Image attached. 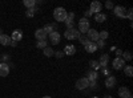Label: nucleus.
<instances>
[{"label": "nucleus", "instance_id": "f257e3e1", "mask_svg": "<svg viewBox=\"0 0 133 98\" xmlns=\"http://www.w3.org/2000/svg\"><path fill=\"white\" fill-rule=\"evenodd\" d=\"M66 15H68V12L63 8V7H57L56 9L53 11V17L55 20L57 21V23H61V21H65L66 19Z\"/></svg>", "mask_w": 133, "mask_h": 98}, {"label": "nucleus", "instance_id": "f03ea898", "mask_svg": "<svg viewBox=\"0 0 133 98\" xmlns=\"http://www.w3.org/2000/svg\"><path fill=\"white\" fill-rule=\"evenodd\" d=\"M91 29V25H89V20H88L87 17H84V19H81L80 21H79V31L80 32V35L83 33V35H85L88 31Z\"/></svg>", "mask_w": 133, "mask_h": 98}, {"label": "nucleus", "instance_id": "7ed1b4c3", "mask_svg": "<svg viewBox=\"0 0 133 98\" xmlns=\"http://www.w3.org/2000/svg\"><path fill=\"white\" fill-rule=\"evenodd\" d=\"M64 36H65V39H68V40H79V37L81 35H80V32L77 31V29L69 28V29H66L64 32Z\"/></svg>", "mask_w": 133, "mask_h": 98}, {"label": "nucleus", "instance_id": "20e7f679", "mask_svg": "<svg viewBox=\"0 0 133 98\" xmlns=\"http://www.w3.org/2000/svg\"><path fill=\"white\" fill-rule=\"evenodd\" d=\"M75 86H76L77 90H85V89L89 88V80H88L87 77H83V78L76 81V85Z\"/></svg>", "mask_w": 133, "mask_h": 98}, {"label": "nucleus", "instance_id": "39448f33", "mask_svg": "<svg viewBox=\"0 0 133 98\" xmlns=\"http://www.w3.org/2000/svg\"><path fill=\"white\" fill-rule=\"evenodd\" d=\"M112 11H113V13H115L117 17H121V19L127 17V9H125L124 7H121V5H116Z\"/></svg>", "mask_w": 133, "mask_h": 98}, {"label": "nucleus", "instance_id": "423d86ee", "mask_svg": "<svg viewBox=\"0 0 133 98\" xmlns=\"http://www.w3.org/2000/svg\"><path fill=\"white\" fill-rule=\"evenodd\" d=\"M112 66H113L115 70H120V69H123L125 66V61L121 58V57H116L113 60V62H112Z\"/></svg>", "mask_w": 133, "mask_h": 98}, {"label": "nucleus", "instance_id": "0eeeda50", "mask_svg": "<svg viewBox=\"0 0 133 98\" xmlns=\"http://www.w3.org/2000/svg\"><path fill=\"white\" fill-rule=\"evenodd\" d=\"M60 40H61V36H60L59 32H56V31L52 32V33L49 35V41H51L52 45H57L60 42Z\"/></svg>", "mask_w": 133, "mask_h": 98}, {"label": "nucleus", "instance_id": "6e6552de", "mask_svg": "<svg viewBox=\"0 0 133 98\" xmlns=\"http://www.w3.org/2000/svg\"><path fill=\"white\" fill-rule=\"evenodd\" d=\"M85 35H87V37L92 42H96V41L98 40V32H97L96 29H89Z\"/></svg>", "mask_w": 133, "mask_h": 98}, {"label": "nucleus", "instance_id": "1a4fd4ad", "mask_svg": "<svg viewBox=\"0 0 133 98\" xmlns=\"http://www.w3.org/2000/svg\"><path fill=\"white\" fill-rule=\"evenodd\" d=\"M101 9H103V4L100 2H93L91 4V8H89V11L92 13H100V11H101Z\"/></svg>", "mask_w": 133, "mask_h": 98}, {"label": "nucleus", "instance_id": "9d476101", "mask_svg": "<svg viewBox=\"0 0 133 98\" xmlns=\"http://www.w3.org/2000/svg\"><path fill=\"white\" fill-rule=\"evenodd\" d=\"M9 74V66L5 62H0V77H7Z\"/></svg>", "mask_w": 133, "mask_h": 98}, {"label": "nucleus", "instance_id": "9b49d317", "mask_svg": "<svg viewBox=\"0 0 133 98\" xmlns=\"http://www.w3.org/2000/svg\"><path fill=\"white\" fill-rule=\"evenodd\" d=\"M21 39H23V32H21L20 29H15L12 32V35H11V40L19 42V41H21Z\"/></svg>", "mask_w": 133, "mask_h": 98}, {"label": "nucleus", "instance_id": "f8f14e48", "mask_svg": "<svg viewBox=\"0 0 133 98\" xmlns=\"http://www.w3.org/2000/svg\"><path fill=\"white\" fill-rule=\"evenodd\" d=\"M116 82H117V80H116L115 76H108L107 80H105V86L108 89H112V88H115Z\"/></svg>", "mask_w": 133, "mask_h": 98}, {"label": "nucleus", "instance_id": "ddd939ff", "mask_svg": "<svg viewBox=\"0 0 133 98\" xmlns=\"http://www.w3.org/2000/svg\"><path fill=\"white\" fill-rule=\"evenodd\" d=\"M47 33L44 32V29L41 28V29H36L35 31V37L37 39V41H43V40H47Z\"/></svg>", "mask_w": 133, "mask_h": 98}, {"label": "nucleus", "instance_id": "4468645a", "mask_svg": "<svg viewBox=\"0 0 133 98\" xmlns=\"http://www.w3.org/2000/svg\"><path fill=\"white\" fill-rule=\"evenodd\" d=\"M73 19H75V13L71 12L66 15V19H65V25H66V29H69V28H73Z\"/></svg>", "mask_w": 133, "mask_h": 98}, {"label": "nucleus", "instance_id": "2eb2a0df", "mask_svg": "<svg viewBox=\"0 0 133 98\" xmlns=\"http://www.w3.org/2000/svg\"><path fill=\"white\" fill-rule=\"evenodd\" d=\"M118 95L120 98H129L132 94H130V90L128 88H125V86H121V88L118 89Z\"/></svg>", "mask_w": 133, "mask_h": 98}, {"label": "nucleus", "instance_id": "dca6fc26", "mask_svg": "<svg viewBox=\"0 0 133 98\" xmlns=\"http://www.w3.org/2000/svg\"><path fill=\"white\" fill-rule=\"evenodd\" d=\"M108 61H109V54H108V53H104V54H101V56H100V60H98L100 66L105 68L107 65H108Z\"/></svg>", "mask_w": 133, "mask_h": 98}, {"label": "nucleus", "instance_id": "f3484780", "mask_svg": "<svg viewBox=\"0 0 133 98\" xmlns=\"http://www.w3.org/2000/svg\"><path fill=\"white\" fill-rule=\"evenodd\" d=\"M87 78L89 80V82H95L97 78H98V73L95 72V70H89L87 72Z\"/></svg>", "mask_w": 133, "mask_h": 98}, {"label": "nucleus", "instance_id": "a211bd4d", "mask_svg": "<svg viewBox=\"0 0 133 98\" xmlns=\"http://www.w3.org/2000/svg\"><path fill=\"white\" fill-rule=\"evenodd\" d=\"M63 52H64V54H66V56H73V54L76 53V47L75 45H66Z\"/></svg>", "mask_w": 133, "mask_h": 98}, {"label": "nucleus", "instance_id": "6ab92c4d", "mask_svg": "<svg viewBox=\"0 0 133 98\" xmlns=\"http://www.w3.org/2000/svg\"><path fill=\"white\" fill-rule=\"evenodd\" d=\"M11 41H12V40H11V36H8V35H2V36H0V45H9L11 44Z\"/></svg>", "mask_w": 133, "mask_h": 98}, {"label": "nucleus", "instance_id": "aec40b11", "mask_svg": "<svg viewBox=\"0 0 133 98\" xmlns=\"http://www.w3.org/2000/svg\"><path fill=\"white\" fill-rule=\"evenodd\" d=\"M84 48H85V50H87L88 53H95V52L98 49V48H97V45H96V42H92V41H91L88 45H85Z\"/></svg>", "mask_w": 133, "mask_h": 98}, {"label": "nucleus", "instance_id": "412c9836", "mask_svg": "<svg viewBox=\"0 0 133 98\" xmlns=\"http://www.w3.org/2000/svg\"><path fill=\"white\" fill-rule=\"evenodd\" d=\"M43 29H44V32H45L47 35H51L52 32H55V29H56V24H52V25H51V24H48V25L44 27Z\"/></svg>", "mask_w": 133, "mask_h": 98}, {"label": "nucleus", "instance_id": "4be33fe9", "mask_svg": "<svg viewBox=\"0 0 133 98\" xmlns=\"http://www.w3.org/2000/svg\"><path fill=\"white\" fill-rule=\"evenodd\" d=\"M23 4H24L28 9H32V8L36 7V0H24Z\"/></svg>", "mask_w": 133, "mask_h": 98}, {"label": "nucleus", "instance_id": "5701e85b", "mask_svg": "<svg viewBox=\"0 0 133 98\" xmlns=\"http://www.w3.org/2000/svg\"><path fill=\"white\" fill-rule=\"evenodd\" d=\"M107 20V15L105 13H96L95 15V21H97V23H103V21Z\"/></svg>", "mask_w": 133, "mask_h": 98}, {"label": "nucleus", "instance_id": "b1692460", "mask_svg": "<svg viewBox=\"0 0 133 98\" xmlns=\"http://www.w3.org/2000/svg\"><path fill=\"white\" fill-rule=\"evenodd\" d=\"M124 73H125L127 77H132V76H133V66H132V65L124 66Z\"/></svg>", "mask_w": 133, "mask_h": 98}, {"label": "nucleus", "instance_id": "393cba45", "mask_svg": "<svg viewBox=\"0 0 133 98\" xmlns=\"http://www.w3.org/2000/svg\"><path fill=\"white\" fill-rule=\"evenodd\" d=\"M39 12V8H32V9H27V12H25V16L27 17H33L35 16V13H37Z\"/></svg>", "mask_w": 133, "mask_h": 98}, {"label": "nucleus", "instance_id": "a878e982", "mask_svg": "<svg viewBox=\"0 0 133 98\" xmlns=\"http://www.w3.org/2000/svg\"><path fill=\"white\" fill-rule=\"evenodd\" d=\"M121 58H123L124 61H130L132 60V53L129 52V50H125V52H123V54H121Z\"/></svg>", "mask_w": 133, "mask_h": 98}, {"label": "nucleus", "instance_id": "bb28decb", "mask_svg": "<svg viewBox=\"0 0 133 98\" xmlns=\"http://www.w3.org/2000/svg\"><path fill=\"white\" fill-rule=\"evenodd\" d=\"M43 52H44V56H47V57H52L53 56V49L52 48H49V47H47V48H44L43 49Z\"/></svg>", "mask_w": 133, "mask_h": 98}, {"label": "nucleus", "instance_id": "cd10ccee", "mask_svg": "<svg viewBox=\"0 0 133 98\" xmlns=\"http://www.w3.org/2000/svg\"><path fill=\"white\" fill-rule=\"evenodd\" d=\"M79 41L81 42V44H83L84 47H85V45H88V44H89V42H91V40L88 39L87 36H80V37H79Z\"/></svg>", "mask_w": 133, "mask_h": 98}, {"label": "nucleus", "instance_id": "c85d7f7f", "mask_svg": "<svg viewBox=\"0 0 133 98\" xmlns=\"http://www.w3.org/2000/svg\"><path fill=\"white\" fill-rule=\"evenodd\" d=\"M36 47H37L39 49H44V48H47V47H48V42H47V40H43V41H37Z\"/></svg>", "mask_w": 133, "mask_h": 98}, {"label": "nucleus", "instance_id": "c756f323", "mask_svg": "<svg viewBox=\"0 0 133 98\" xmlns=\"http://www.w3.org/2000/svg\"><path fill=\"white\" fill-rule=\"evenodd\" d=\"M108 36H109V33H108V32L107 31H101V32H98V39L100 40H107L108 39Z\"/></svg>", "mask_w": 133, "mask_h": 98}, {"label": "nucleus", "instance_id": "7c9ffc66", "mask_svg": "<svg viewBox=\"0 0 133 98\" xmlns=\"http://www.w3.org/2000/svg\"><path fill=\"white\" fill-rule=\"evenodd\" d=\"M89 64H91V68H92L95 72H96L97 69H100V68H101V66H100V64H98V61H95V60H92Z\"/></svg>", "mask_w": 133, "mask_h": 98}, {"label": "nucleus", "instance_id": "2f4dec72", "mask_svg": "<svg viewBox=\"0 0 133 98\" xmlns=\"http://www.w3.org/2000/svg\"><path fill=\"white\" fill-rule=\"evenodd\" d=\"M96 45H97V48H104V47H105V41L98 39V40L96 41Z\"/></svg>", "mask_w": 133, "mask_h": 98}, {"label": "nucleus", "instance_id": "473e14b6", "mask_svg": "<svg viewBox=\"0 0 133 98\" xmlns=\"http://www.w3.org/2000/svg\"><path fill=\"white\" fill-rule=\"evenodd\" d=\"M105 8H107V9H113V8H115V4L110 2V0H108V2L105 3Z\"/></svg>", "mask_w": 133, "mask_h": 98}, {"label": "nucleus", "instance_id": "72a5a7b5", "mask_svg": "<svg viewBox=\"0 0 133 98\" xmlns=\"http://www.w3.org/2000/svg\"><path fill=\"white\" fill-rule=\"evenodd\" d=\"M9 54H7V53H4V54H2V57H0V60H3V62H5L7 64V61H9Z\"/></svg>", "mask_w": 133, "mask_h": 98}, {"label": "nucleus", "instance_id": "f704fd0d", "mask_svg": "<svg viewBox=\"0 0 133 98\" xmlns=\"http://www.w3.org/2000/svg\"><path fill=\"white\" fill-rule=\"evenodd\" d=\"M53 56H56L57 58H61V57H64V56H65V54H64V52L59 50V52H55V53H53Z\"/></svg>", "mask_w": 133, "mask_h": 98}, {"label": "nucleus", "instance_id": "c9c22d12", "mask_svg": "<svg viewBox=\"0 0 133 98\" xmlns=\"http://www.w3.org/2000/svg\"><path fill=\"white\" fill-rule=\"evenodd\" d=\"M103 74H104V76H107V77L110 74V72H109V69H107V66H105V68H103Z\"/></svg>", "mask_w": 133, "mask_h": 98}, {"label": "nucleus", "instance_id": "e433bc0d", "mask_svg": "<svg viewBox=\"0 0 133 98\" xmlns=\"http://www.w3.org/2000/svg\"><path fill=\"white\" fill-rule=\"evenodd\" d=\"M132 15H133V12H132V9H129V11H128V13H127V17H128V19H129L130 21H132Z\"/></svg>", "mask_w": 133, "mask_h": 98}, {"label": "nucleus", "instance_id": "4c0bfd02", "mask_svg": "<svg viewBox=\"0 0 133 98\" xmlns=\"http://www.w3.org/2000/svg\"><path fill=\"white\" fill-rule=\"evenodd\" d=\"M121 54H123V50H121V49H116V56H117V57H120Z\"/></svg>", "mask_w": 133, "mask_h": 98}, {"label": "nucleus", "instance_id": "58836bf2", "mask_svg": "<svg viewBox=\"0 0 133 98\" xmlns=\"http://www.w3.org/2000/svg\"><path fill=\"white\" fill-rule=\"evenodd\" d=\"M96 85H97L96 81H95V82H89V88H91V89H93V88L96 89Z\"/></svg>", "mask_w": 133, "mask_h": 98}, {"label": "nucleus", "instance_id": "ea45409f", "mask_svg": "<svg viewBox=\"0 0 133 98\" xmlns=\"http://www.w3.org/2000/svg\"><path fill=\"white\" fill-rule=\"evenodd\" d=\"M91 15H93V13L91 12V11H89V9H88V11H87V12H85V16H87V17H89Z\"/></svg>", "mask_w": 133, "mask_h": 98}, {"label": "nucleus", "instance_id": "a19ab883", "mask_svg": "<svg viewBox=\"0 0 133 98\" xmlns=\"http://www.w3.org/2000/svg\"><path fill=\"white\" fill-rule=\"evenodd\" d=\"M9 45H11V47H16V41H11Z\"/></svg>", "mask_w": 133, "mask_h": 98}, {"label": "nucleus", "instance_id": "79ce46f5", "mask_svg": "<svg viewBox=\"0 0 133 98\" xmlns=\"http://www.w3.org/2000/svg\"><path fill=\"white\" fill-rule=\"evenodd\" d=\"M104 98H112V95H105Z\"/></svg>", "mask_w": 133, "mask_h": 98}, {"label": "nucleus", "instance_id": "37998d69", "mask_svg": "<svg viewBox=\"0 0 133 98\" xmlns=\"http://www.w3.org/2000/svg\"><path fill=\"white\" fill-rule=\"evenodd\" d=\"M43 98H51V97H48V95H45V97H43Z\"/></svg>", "mask_w": 133, "mask_h": 98}, {"label": "nucleus", "instance_id": "c03bdc74", "mask_svg": "<svg viewBox=\"0 0 133 98\" xmlns=\"http://www.w3.org/2000/svg\"><path fill=\"white\" fill-rule=\"evenodd\" d=\"M2 35H3V33H2V29H0V36H2Z\"/></svg>", "mask_w": 133, "mask_h": 98}, {"label": "nucleus", "instance_id": "a18cd8bd", "mask_svg": "<svg viewBox=\"0 0 133 98\" xmlns=\"http://www.w3.org/2000/svg\"><path fill=\"white\" fill-rule=\"evenodd\" d=\"M91 98H98V97H91Z\"/></svg>", "mask_w": 133, "mask_h": 98}, {"label": "nucleus", "instance_id": "49530a36", "mask_svg": "<svg viewBox=\"0 0 133 98\" xmlns=\"http://www.w3.org/2000/svg\"><path fill=\"white\" fill-rule=\"evenodd\" d=\"M129 98H132V95H130V97H129Z\"/></svg>", "mask_w": 133, "mask_h": 98}]
</instances>
